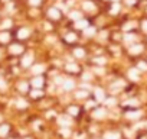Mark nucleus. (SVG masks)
Masks as SVG:
<instances>
[{"mask_svg": "<svg viewBox=\"0 0 147 139\" xmlns=\"http://www.w3.org/2000/svg\"><path fill=\"white\" fill-rule=\"evenodd\" d=\"M104 138H105V139H118L120 135H118V133H105Z\"/></svg>", "mask_w": 147, "mask_h": 139, "instance_id": "1", "label": "nucleus"}, {"mask_svg": "<svg viewBox=\"0 0 147 139\" xmlns=\"http://www.w3.org/2000/svg\"><path fill=\"white\" fill-rule=\"evenodd\" d=\"M102 116H104V110H98L95 113V117H102Z\"/></svg>", "mask_w": 147, "mask_h": 139, "instance_id": "2", "label": "nucleus"}, {"mask_svg": "<svg viewBox=\"0 0 147 139\" xmlns=\"http://www.w3.org/2000/svg\"><path fill=\"white\" fill-rule=\"evenodd\" d=\"M74 87V83L72 81H68L66 84H65V89H72Z\"/></svg>", "mask_w": 147, "mask_h": 139, "instance_id": "3", "label": "nucleus"}, {"mask_svg": "<svg viewBox=\"0 0 147 139\" xmlns=\"http://www.w3.org/2000/svg\"><path fill=\"white\" fill-rule=\"evenodd\" d=\"M28 36V31H20V38H26Z\"/></svg>", "mask_w": 147, "mask_h": 139, "instance_id": "4", "label": "nucleus"}, {"mask_svg": "<svg viewBox=\"0 0 147 139\" xmlns=\"http://www.w3.org/2000/svg\"><path fill=\"white\" fill-rule=\"evenodd\" d=\"M75 54H77V55H80V57H84V51H81V49H77V51H75Z\"/></svg>", "mask_w": 147, "mask_h": 139, "instance_id": "5", "label": "nucleus"}, {"mask_svg": "<svg viewBox=\"0 0 147 139\" xmlns=\"http://www.w3.org/2000/svg\"><path fill=\"white\" fill-rule=\"evenodd\" d=\"M40 80H42V78H38V81H36V78H35L33 84H35V86H36V84H38V86H40V84H42V81H40Z\"/></svg>", "mask_w": 147, "mask_h": 139, "instance_id": "6", "label": "nucleus"}, {"mask_svg": "<svg viewBox=\"0 0 147 139\" xmlns=\"http://www.w3.org/2000/svg\"><path fill=\"white\" fill-rule=\"evenodd\" d=\"M107 104H108V106H113V104H114V100H111V99H110V100L107 102Z\"/></svg>", "mask_w": 147, "mask_h": 139, "instance_id": "7", "label": "nucleus"}, {"mask_svg": "<svg viewBox=\"0 0 147 139\" xmlns=\"http://www.w3.org/2000/svg\"><path fill=\"white\" fill-rule=\"evenodd\" d=\"M32 3H39V0H32Z\"/></svg>", "mask_w": 147, "mask_h": 139, "instance_id": "8", "label": "nucleus"}]
</instances>
